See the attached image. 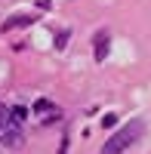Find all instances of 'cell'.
<instances>
[{"label": "cell", "instance_id": "1", "mask_svg": "<svg viewBox=\"0 0 151 154\" xmlns=\"http://www.w3.org/2000/svg\"><path fill=\"white\" fill-rule=\"evenodd\" d=\"M142 133H145V120H130V123H123L120 133H114V136L105 142L102 154H123L136 139H142Z\"/></svg>", "mask_w": 151, "mask_h": 154}, {"label": "cell", "instance_id": "2", "mask_svg": "<svg viewBox=\"0 0 151 154\" xmlns=\"http://www.w3.org/2000/svg\"><path fill=\"white\" fill-rule=\"evenodd\" d=\"M0 145H6V148L22 145V123L12 120V111L6 105H0Z\"/></svg>", "mask_w": 151, "mask_h": 154}, {"label": "cell", "instance_id": "3", "mask_svg": "<svg viewBox=\"0 0 151 154\" xmlns=\"http://www.w3.org/2000/svg\"><path fill=\"white\" fill-rule=\"evenodd\" d=\"M93 56H96V62H102L108 56V31H99L93 37Z\"/></svg>", "mask_w": 151, "mask_h": 154}, {"label": "cell", "instance_id": "4", "mask_svg": "<svg viewBox=\"0 0 151 154\" xmlns=\"http://www.w3.org/2000/svg\"><path fill=\"white\" fill-rule=\"evenodd\" d=\"M31 22H34L31 16H12V19L3 25V28H19V25H31Z\"/></svg>", "mask_w": 151, "mask_h": 154}, {"label": "cell", "instance_id": "5", "mask_svg": "<svg viewBox=\"0 0 151 154\" xmlns=\"http://www.w3.org/2000/svg\"><path fill=\"white\" fill-rule=\"evenodd\" d=\"M9 111H12V120H16V123H22V120H25V114H28L25 108H19V105H16V108H9Z\"/></svg>", "mask_w": 151, "mask_h": 154}]
</instances>
